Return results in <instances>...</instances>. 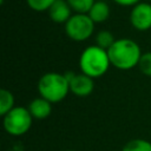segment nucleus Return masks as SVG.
I'll list each match as a JSON object with an SVG mask.
<instances>
[{
  "instance_id": "f257e3e1",
  "label": "nucleus",
  "mask_w": 151,
  "mask_h": 151,
  "mask_svg": "<svg viewBox=\"0 0 151 151\" xmlns=\"http://www.w3.org/2000/svg\"><path fill=\"white\" fill-rule=\"evenodd\" d=\"M111 65L120 71H129L138 66L142 57L139 45L129 38L116 39L113 45L107 50Z\"/></svg>"
},
{
  "instance_id": "f03ea898",
  "label": "nucleus",
  "mask_w": 151,
  "mask_h": 151,
  "mask_svg": "<svg viewBox=\"0 0 151 151\" xmlns=\"http://www.w3.org/2000/svg\"><path fill=\"white\" fill-rule=\"evenodd\" d=\"M111 65L106 50L91 45L83 50L79 57V67L81 73L96 79L104 76Z\"/></svg>"
},
{
  "instance_id": "7ed1b4c3",
  "label": "nucleus",
  "mask_w": 151,
  "mask_h": 151,
  "mask_svg": "<svg viewBox=\"0 0 151 151\" xmlns=\"http://www.w3.org/2000/svg\"><path fill=\"white\" fill-rule=\"evenodd\" d=\"M38 92L40 97L50 103H59L66 98L70 92V83L65 73L47 72L38 80Z\"/></svg>"
},
{
  "instance_id": "20e7f679",
  "label": "nucleus",
  "mask_w": 151,
  "mask_h": 151,
  "mask_svg": "<svg viewBox=\"0 0 151 151\" xmlns=\"http://www.w3.org/2000/svg\"><path fill=\"white\" fill-rule=\"evenodd\" d=\"M33 117L27 107L14 106L9 112L2 117V125L5 131L14 137H19L28 132L32 126Z\"/></svg>"
},
{
  "instance_id": "39448f33",
  "label": "nucleus",
  "mask_w": 151,
  "mask_h": 151,
  "mask_svg": "<svg viewBox=\"0 0 151 151\" xmlns=\"http://www.w3.org/2000/svg\"><path fill=\"white\" fill-rule=\"evenodd\" d=\"M94 32V22L84 13H74L65 24L66 35L77 42H81L92 37Z\"/></svg>"
},
{
  "instance_id": "423d86ee",
  "label": "nucleus",
  "mask_w": 151,
  "mask_h": 151,
  "mask_svg": "<svg viewBox=\"0 0 151 151\" xmlns=\"http://www.w3.org/2000/svg\"><path fill=\"white\" fill-rule=\"evenodd\" d=\"M131 26L140 32L149 31L151 28V2H138L131 8L130 12Z\"/></svg>"
},
{
  "instance_id": "0eeeda50",
  "label": "nucleus",
  "mask_w": 151,
  "mask_h": 151,
  "mask_svg": "<svg viewBox=\"0 0 151 151\" xmlns=\"http://www.w3.org/2000/svg\"><path fill=\"white\" fill-rule=\"evenodd\" d=\"M68 83H70V92H72L77 97H87L94 90L93 78L84 74V73H74L66 72L65 73Z\"/></svg>"
},
{
  "instance_id": "6e6552de",
  "label": "nucleus",
  "mask_w": 151,
  "mask_h": 151,
  "mask_svg": "<svg viewBox=\"0 0 151 151\" xmlns=\"http://www.w3.org/2000/svg\"><path fill=\"white\" fill-rule=\"evenodd\" d=\"M48 17L55 24H66L72 17V8L66 0H55L48 9Z\"/></svg>"
},
{
  "instance_id": "1a4fd4ad",
  "label": "nucleus",
  "mask_w": 151,
  "mask_h": 151,
  "mask_svg": "<svg viewBox=\"0 0 151 151\" xmlns=\"http://www.w3.org/2000/svg\"><path fill=\"white\" fill-rule=\"evenodd\" d=\"M27 109L32 114L33 119H45L52 112V103L42 97H38L28 104Z\"/></svg>"
},
{
  "instance_id": "9d476101",
  "label": "nucleus",
  "mask_w": 151,
  "mask_h": 151,
  "mask_svg": "<svg viewBox=\"0 0 151 151\" xmlns=\"http://www.w3.org/2000/svg\"><path fill=\"white\" fill-rule=\"evenodd\" d=\"M111 13L110 6L106 1L104 0H96V2L92 5V7L88 11V17L93 20L94 24H100L104 22L109 19Z\"/></svg>"
},
{
  "instance_id": "9b49d317",
  "label": "nucleus",
  "mask_w": 151,
  "mask_h": 151,
  "mask_svg": "<svg viewBox=\"0 0 151 151\" xmlns=\"http://www.w3.org/2000/svg\"><path fill=\"white\" fill-rule=\"evenodd\" d=\"M14 107V96L11 91L2 88L0 90V114L4 117Z\"/></svg>"
},
{
  "instance_id": "f8f14e48",
  "label": "nucleus",
  "mask_w": 151,
  "mask_h": 151,
  "mask_svg": "<svg viewBox=\"0 0 151 151\" xmlns=\"http://www.w3.org/2000/svg\"><path fill=\"white\" fill-rule=\"evenodd\" d=\"M122 151H151V143L142 138L131 139L123 146Z\"/></svg>"
},
{
  "instance_id": "ddd939ff",
  "label": "nucleus",
  "mask_w": 151,
  "mask_h": 151,
  "mask_svg": "<svg viewBox=\"0 0 151 151\" xmlns=\"http://www.w3.org/2000/svg\"><path fill=\"white\" fill-rule=\"evenodd\" d=\"M96 45L97 46H99V47H101V48H104V50H109L112 45H113V42L116 41V38L113 37V34L110 32V31H107V29H101V31H99L97 34H96Z\"/></svg>"
},
{
  "instance_id": "4468645a",
  "label": "nucleus",
  "mask_w": 151,
  "mask_h": 151,
  "mask_svg": "<svg viewBox=\"0 0 151 151\" xmlns=\"http://www.w3.org/2000/svg\"><path fill=\"white\" fill-rule=\"evenodd\" d=\"M68 5L71 6L72 11L76 13H84L87 14L92 5L96 2V0H66Z\"/></svg>"
},
{
  "instance_id": "2eb2a0df",
  "label": "nucleus",
  "mask_w": 151,
  "mask_h": 151,
  "mask_svg": "<svg viewBox=\"0 0 151 151\" xmlns=\"http://www.w3.org/2000/svg\"><path fill=\"white\" fill-rule=\"evenodd\" d=\"M54 1L55 0H26V4L31 9L35 12H45L50 9Z\"/></svg>"
},
{
  "instance_id": "dca6fc26",
  "label": "nucleus",
  "mask_w": 151,
  "mask_h": 151,
  "mask_svg": "<svg viewBox=\"0 0 151 151\" xmlns=\"http://www.w3.org/2000/svg\"><path fill=\"white\" fill-rule=\"evenodd\" d=\"M138 68L144 76L151 77V52H145L142 54L138 63Z\"/></svg>"
},
{
  "instance_id": "f3484780",
  "label": "nucleus",
  "mask_w": 151,
  "mask_h": 151,
  "mask_svg": "<svg viewBox=\"0 0 151 151\" xmlns=\"http://www.w3.org/2000/svg\"><path fill=\"white\" fill-rule=\"evenodd\" d=\"M112 1L119 6H123V7H133L134 5L140 2L142 0H112Z\"/></svg>"
},
{
  "instance_id": "a211bd4d",
  "label": "nucleus",
  "mask_w": 151,
  "mask_h": 151,
  "mask_svg": "<svg viewBox=\"0 0 151 151\" xmlns=\"http://www.w3.org/2000/svg\"><path fill=\"white\" fill-rule=\"evenodd\" d=\"M65 151H74V150H65Z\"/></svg>"
},
{
  "instance_id": "6ab92c4d",
  "label": "nucleus",
  "mask_w": 151,
  "mask_h": 151,
  "mask_svg": "<svg viewBox=\"0 0 151 151\" xmlns=\"http://www.w3.org/2000/svg\"><path fill=\"white\" fill-rule=\"evenodd\" d=\"M147 1H149V2H151V0H147Z\"/></svg>"
}]
</instances>
